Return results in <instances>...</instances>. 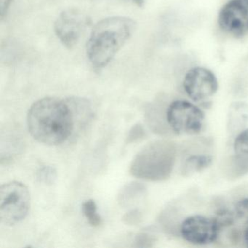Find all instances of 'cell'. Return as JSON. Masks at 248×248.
I'll list each match as a JSON object with an SVG mask.
<instances>
[{"mask_svg": "<svg viewBox=\"0 0 248 248\" xmlns=\"http://www.w3.org/2000/svg\"><path fill=\"white\" fill-rule=\"evenodd\" d=\"M69 103L58 98H42L30 107L27 114L29 131L37 141L58 146L66 141L74 130L75 120Z\"/></svg>", "mask_w": 248, "mask_h": 248, "instance_id": "cell-1", "label": "cell"}, {"mask_svg": "<svg viewBox=\"0 0 248 248\" xmlns=\"http://www.w3.org/2000/svg\"><path fill=\"white\" fill-rule=\"evenodd\" d=\"M136 24L127 17L104 18L95 24L86 46L87 56L94 69H103L131 37Z\"/></svg>", "mask_w": 248, "mask_h": 248, "instance_id": "cell-2", "label": "cell"}, {"mask_svg": "<svg viewBox=\"0 0 248 248\" xmlns=\"http://www.w3.org/2000/svg\"><path fill=\"white\" fill-rule=\"evenodd\" d=\"M178 156L174 142L158 140L151 142L138 152L130 165V175L149 181H162L170 178Z\"/></svg>", "mask_w": 248, "mask_h": 248, "instance_id": "cell-3", "label": "cell"}, {"mask_svg": "<svg viewBox=\"0 0 248 248\" xmlns=\"http://www.w3.org/2000/svg\"><path fill=\"white\" fill-rule=\"evenodd\" d=\"M30 207L28 188L19 181L6 183L0 187V221L14 226L24 220Z\"/></svg>", "mask_w": 248, "mask_h": 248, "instance_id": "cell-4", "label": "cell"}, {"mask_svg": "<svg viewBox=\"0 0 248 248\" xmlns=\"http://www.w3.org/2000/svg\"><path fill=\"white\" fill-rule=\"evenodd\" d=\"M165 120L168 127L175 134L194 136L201 133L204 129L205 114L193 103L176 100L167 108Z\"/></svg>", "mask_w": 248, "mask_h": 248, "instance_id": "cell-5", "label": "cell"}, {"mask_svg": "<svg viewBox=\"0 0 248 248\" xmlns=\"http://www.w3.org/2000/svg\"><path fill=\"white\" fill-rule=\"evenodd\" d=\"M183 88L194 102H202L207 101L217 93L218 81L210 69L197 66L184 75Z\"/></svg>", "mask_w": 248, "mask_h": 248, "instance_id": "cell-6", "label": "cell"}, {"mask_svg": "<svg viewBox=\"0 0 248 248\" xmlns=\"http://www.w3.org/2000/svg\"><path fill=\"white\" fill-rule=\"evenodd\" d=\"M217 24L220 30L234 37L248 34V0H230L219 11Z\"/></svg>", "mask_w": 248, "mask_h": 248, "instance_id": "cell-7", "label": "cell"}, {"mask_svg": "<svg viewBox=\"0 0 248 248\" xmlns=\"http://www.w3.org/2000/svg\"><path fill=\"white\" fill-rule=\"evenodd\" d=\"M89 24L86 14L71 8L63 11L58 17L54 24L55 33L63 46L72 48L78 44Z\"/></svg>", "mask_w": 248, "mask_h": 248, "instance_id": "cell-8", "label": "cell"}, {"mask_svg": "<svg viewBox=\"0 0 248 248\" xmlns=\"http://www.w3.org/2000/svg\"><path fill=\"white\" fill-rule=\"evenodd\" d=\"M219 230L214 217L196 214L183 220L179 232L183 239L189 243L206 245L216 240Z\"/></svg>", "mask_w": 248, "mask_h": 248, "instance_id": "cell-9", "label": "cell"}, {"mask_svg": "<svg viewBox=\"0 0 248 248\" xmlns=\"http://www.w3.org/2000/svg\"><path fill=\"white\" fill-rule=\"evenodd\" d=\"M213 161V156L207 154L188 155L181 165V175L184 177H190L202 172L212 165Z\"/></svg>", "mask_w": 248, "mask_h": 248, "instance_id": "cell-10", "label": "cell"}, {"mask_svg": "<svg viewBox=\"0 0 248 248\" xmlns=\"http://www.w3.org/2000/svg\"><path fill=\"white\" fill-rule=\"evenodd\" d=\"M146 191V187L140 183L136 181L129 183L120 190L117 196V201L122 207H128L144 195Z\"/></svg>", "mask_w": 248, "mask_h": 248, "instance_id": "cell-11", "label": "cell"}, {"mask_svg": "<svg viewBox=\"0 0 248 248\" xmlns=\"http://www.w3.org/2000/svg\"><path fill=\"white\" fill-rule=\"evenodd\" d=\"M225 172L230 179H236L248 175V155L235 154L226 162Z\"/></svg>", "mask_w": 248, "mask_h": 248, "instance_id": "cell-12", "label": "cell"}, {"mask_svg": "<svg viewBox=\"0 0 248 248\" xmlns=\"http://www.w3.org/2000/svg\"><path fill=\"white\" fill-rule=\"evenodd\" d=\"M82 211L91 226L98 227L102 223V218L97 210L95 200L90 199L82 203Z\"/></svg>", "mask_w": 248, "mask_h": 248, "instance_id": "cell-13", "label": "cell"}, {"mask_svg": "<svg viewBox=\"0 0 248 248\" xmlns=\"http://www.w3.org/2000/svg\"><path fill=\"white\" fill-rule=\"evenodd\" d=\"M37 181L46 185H51L57 178V171L56 168L50 165H46L40 168L36 173Z\"/></svg>", "mask_w": 248, "mask_h": 248, "instance_id": "cell-14", "label": "cell"}, {"mask_svg": "<svg viewBox=\"0 0 248 248\" xmlns=\"http://www.w3.org/2000/svg\"><path fill=\"white\" fill-rule=\"evenodd\" d=\"M236 217L234 212L230 211L227 209H221L217 212L214 219L219 229H220L223 227L232 226L234 223Z\"/></svg>", "mask_w": 248, "mask_h": 248, "instance_id": "cell-15", "label": "cell"}, {"mask_svg": "<svg viewBox=\"0 0 248 248\" xmlns=\"http://www.w3.org/2000/svg\"><path fill=\"white\" fill-rule=\"evenodd\" d=\"M233 150L236 155H248V128L238 133L233 142Z\"/></svg>", "mask_w": 248, "mask_h": 248, "instance_id": "cell-16", "label": "cell"}, {"mask_svg": "<svg viewBox=\"0 0 248 248\" xmlns=\"http://www.w3.org/2000/svg\"><path fill=\"white\" fill-rule=\"evenodd\" d=\"M156 242V238L148 233H139L134 239V247L136 248H150Z\"/></svg>", "mask_w": 248, "mask_h": 248, "instance_id": "cell-17", "label": "cell"}, {"mask_svg": "<svg viewBox=\"0 0 248 248\" xmlns=\"http://www.w3.org/2000/svg\"><path fill=\"white\" fill-rule=\"evenodd\" d=\"M143 215L138 209H133L123 216V221L129 226H137L141 223Z\"/></svg>", "mask_w": 248, "mask_h": 248, "instance_id": "cell-18", "label": "cell"}, {"mask_svg": "<svg viewBox=\"0 0 248 248\" xmlns=\"http://www.w3.org/2000/svg\"><path fill=\"white\" fill-rule=\"evenodd\" d=\"M146 136V132L143 129V126L140 124H136L132 127L127 136V143H135L139 141L140 139H143Z\"/></svg>", "mask_w": 248, "mask_h": 248, "instance_id": "cell-19", "label": "cell"}, {"mask_svg": "<svg viewBox=\"0 0 248 248\" xmlns=\"http://www.w3.org/2000/svg\"><path fill=\"white\" fill-rule=\"evenodd\" d=\"M234 213L236 217H242L248 214V197L237 202L235 205Z\"/></svg>", "mask_w": 248, "mask_h": 248, "instance_id": "cell-20", "label": "cell"}, {"mask_svg": "<svg viewBox=\"0 0 248 248\" xmlns=\"http://www.w3.org/2000/svg\"><path fill=\"white\" fill-rule=\"evenodd\" d=\"M13 0H0V18L4 19L8 14V10L11 6Z\"/></svg>", "mask_w": 248, "mask_h": 248, "instance_id": "cell-21", "label": "cell"}, {"mask_svg": "<svg viewBox=\"0 0 248 248\" xmlns=\"http://www.w3.org/2000/svg\"><path fill=\"white\" fill-rule=\"evenodd\" d=\"M244 240H245V244H246V246L248 247V220L245 232H244Z\"/></svg>", "mask_w": 248, "mask_h": 248, "instance_id": "cell-22", "label": "cell"}, {"mask_svg": "<svg viewBox=\"0 0 248 248\" xmlns=\"http://www.w3.org/2000/svg\"><path fill=\"white\" fill-rule=\"evenodd\" d=\"M128 1V0H127ZM129 1H132L133 3L136 4L139 7L144 6L145 0H129Z\"/></svg>", "mask_w": 248, "mask_h": 248, "instance_id": "cell-23", "label": "cell"}]
</instances>
